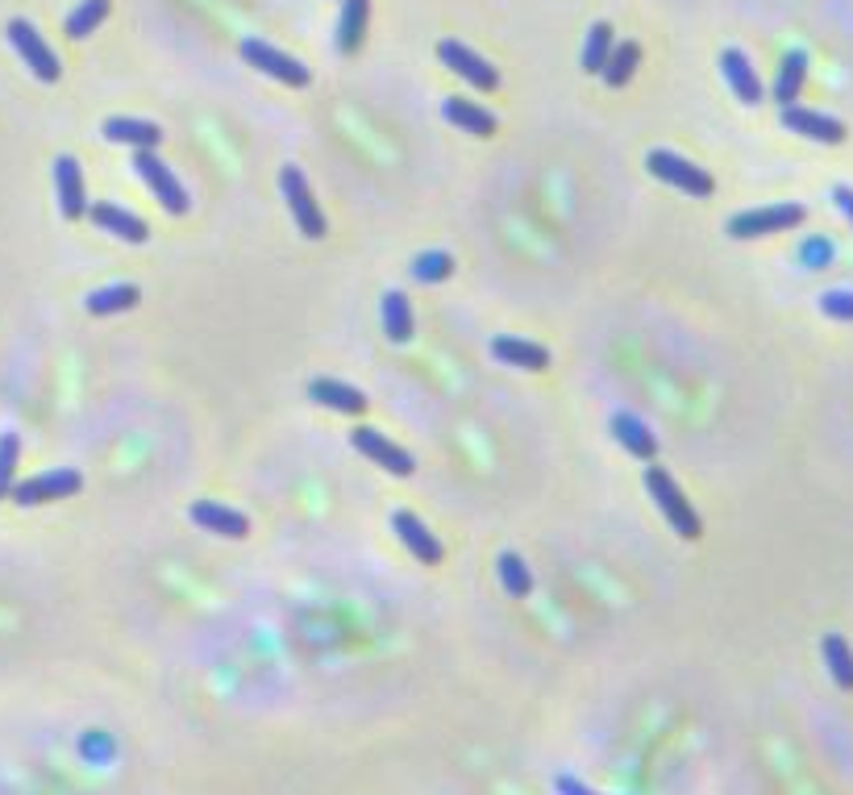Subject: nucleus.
Here are the masks:
<instances>
[{"mask_svg": "<svg viewBox=\"0 0 853 795\" xmlns=\"http://www.w3.org/2000/svg\"><path fill=\"white\" fill-rule=\"evenodd\" d=\"M646 488H649V495H654V504L666 512V521L675 526V533H679V538H687V541L704 538V526H699V517H696V509H692V500L679 492V483L666 475L663 467H646Z\"/></svg>", "mask_w": 853, "mask_h": 795, "instance_id": "f257e3e1", "label": "nucleus"}, {"mask_svg": "<svg viewBox=\"0 0 853 795\" xmlns=\"http://www.w3.org/2000/svg\"><path fill=\"white\" fill-rule=\"evenodd\" d=\"M646 167L663 179V184L687 192V196H696V200H708L712 192H716V179H712L704 167H696V163H687L683 155H675V150H649Z\"/></svg>", "mask_w": 853, "mask_h": 795, "instance_id": "f03ea898", "label": "nucleus"}, {"mask_svg": "<svg viewBox=\"0 0 853 795\" xmlns=\"http://www.w3.org/2000/svg\"><path fill=\"white\" fill-rule=\"evenodd\" d=\"M807 217L804 205H766V208H749V213H737L728 222V234L733 238H766V234H783V229H795V225Z\"/></svg>", "mask_w": 853, "mask_h": 795, "instance_id": "7ed1b4c3", "label": "nucleus"}, {"mask_svg": "<svg viewBox=\"0 0 853 795\" xmlns=\"http://www.w3.org/2000/svg\"><path fill=\"white\" fill-rule=\"evenodd\" d=\"M84 488V475L71 471V467H59V471H47V475H33L13 483L9 500H17L21 509H33V504H50V500H67Z\"/></svg>", "mask_w": 853, "mask_h": 795, "instance_id": "20e7f679", "label": "nucleus"}, {"mask_svg": "<svg viewBox=\"0 0 853 795\" xmlns=\"http://www.w3.org/2000/svg\"><path fill=\"white\" fill-rule=\"evenodd\" d=\"M280 188H284V200H287V208H292L296 225H301L304 238H313V242L325 238V213L316 208L313 192H308V179H304L301 167H284V171H280Z\"/></svg>", "mask_w": 853, "mask_h": 795, "instance_id": "39448f33", "label": "nucleus"}, {"mask_svg": "<svg viewBox=\"0 0 853 795\" xmlns=\"http://www.w3.org/2000/svg\"><path fill=\"white\" fill-rule=\"evenodd\" d=\"M4 33H9L13 50L21 55V59H26V67H30V71L42 84H55L59 76H63V67H59V55H55V50L42 42V33L33 30L30 21H21V17H17V21H9V30H4Z\"/></svg>", "mask_w": 853, "mask_h": 795, "instance_id": "423d86ee", "label": "nucleus"}, {"mask_svg": "<svg viewBox=\"0 0 853 795\" xmlns=\"http://www.w3.org/2000/svg\"><path fill=\"white\" fill-rule=\"evenodd\" d=\"M242 59L251 67H258L263 76H271V80L287 84V88H304V84H308V67H304L301 59H292V55L267 47V42H258V38H242Z\"/></svg>", "mask_w": 853, "mask_h": 795, "instance_id": "0eeeda50", "label": "nucleus"}, {"mask_svg": "<svg viewBox=\"0 0 853 795\" xmlns=\"http://www.w3.org/2000/svg\"><path fill=\"white\" fill-rule=\"evenodd\" d=\"M134 167H138V176L146 179V188L155 192L158 196V205L167 208V213H188V192H184V184L171 176V167L158 159L155 150H138L134 155Z\"/></svg>", "mask_w": 853, "mask_h": 795, "instance_id": "6e6552de", "label": "nucleus"}, {"mask_svg": "<svg viewBox=\"0 0 853 795\" xmlns=\"http://www.w3.org/2000/svg\"><path fill=\"white\" fill-rule=\"evenodd\" d=\"M438 59H442L454 76H462L467 84H474L479 92H491V88H500V71L483 59V55H474L471 47H462L454 38H445L442 47H438Z\"/></svg>", "mask_w": 853, "mask_h": 795, "instance_id": "1a4fd4ad", "label": "nucleus"}, {"mask_svg": "<svg viewBox=\"0 0 853 795\" xmlns=\"http://www.w3.org/2000/svg\"><path fill=\"white\" fill-rule=\"evenodd\" d=\"M350 445L359 450V454H366L371 462H380L383 471H392V475H400V479H409L412 475V454L409 450H400L395 442H388L380 430H354L350 433Z\"/></svg>", "mask_w": 853, "mask_h": 795, "instance_id": "9d476101", "label": "nucleus"}, {"mask_svg": "<svg viewBox=\"0 0 853 795\" xmlns=\"http://www.w3.org/2000/svg\"><path fill=\"white\" fill-rule=\"evenodd\" d=\"M783 126H787L791 134H800V138H812V143H824V146L845 143V126H841L837 117L804 109V105H787V109H783Z\"/></svg>", "mask_w": 853, "mask_h": 795, "instance_id": "9b49d317", "label": "nucleus"}, {"mask_svg": "<svg viewBox=\"0 0 853 795\" xmlns=\"http://www.w3.org/2000/svg\"><path fill=\"white\" fill-rule=\"evenodd\" d=\"M55 192H59V213L67 222H79L88 213V196H84V171L71 155L55 159Z\"/></svg>", "mask_w": 853, "mask_h": 795, "instance_id": "f8f14e48", "label": "nucleus"}, {"mask_svg": "<svg viewBox=\"0 0 853 795\" xmlns=\"http://www.w3.org/2000/svg\"><path fill=\"white\" fill-rule=\"evenodd\" d=\"M392 529L400 533V541L409 546L416 562H425V567H438V562L445 558L442 541L429 533L421 517H412V512H395V517H392Z\"/></svg>", "mask_w": 853, "mask_h": 795, "instance_id": "ddd939ff", "label": "nucleus"}, {"mask_svg": "<svg viewBox=\"0 0 853 795\" xmlns=\"http://www.w3.org/2000/svg\"><path fill=\"white\" fill-rule=\"evenodd\" d=\"M188 517L200 529H208V533H222V538H234V541L251 533V521H246V517H242L237 509H225V504H217V500H196Z\"/></svg>", "mask_w": 853, "mask_h": 795, "instance_id": "4468645a", "label": "nucleus"}, {"mask_svg": "<svg viewBox=\"0 0 853 795\" xmlns=\"http://www.w3.org/2000/svg\"><path fill=\"white\" fill-rule=\"evenodd\" d=\"M720 71H725L728 88L737 92L742 105H762V80H758V71H754V63L745 59V50L728 47L725 55H720Z\"/></svg>", "mask_w": 853, "mask_h": 795, "instance_id": "2eb2a0df", "label": "nucleus"}, {"mask_svg": "<svg viewBox=\"0 0 853 795\" xmlns=\"http://www.w3.org/2000/svg\"><path fill=\"white\" fill-rule=\"evenodd\" d=\"M92 213V222L105 229V234H112V238H126L129 246H143L146 238H150V229H146L143 217H134L129 208H117V205H92L88 208Z\"/></svg>", "mask_w": 853, "mask_h": 795, "instance_id": "dca6fc26", "label": "nucleus"}, {"mask_svg": "<svg viewBox=\"0 0 853 795\" xmlns=\"http://www.w3.org/2000/svg\"><path fill=\"white\" fill-rule=\"evenodd\" d=\"M308 400H313V404H325V409H333V413H350V416L366 413L363 392L350 387V383H337V380H313L308 383Z\"/></svg>", "mask_w": 853, "mask_h": 795, "instance_id": "f3484780", "label": "nucleus"}, {"mask_svg": "<svg viewBox=\"0 0 853 795\" xmlns=\"http://www.w3.org/2000/svg\"><path fill=\"white\" fill-rule=\"evenodd\" d=\"M105 138L121 146H134V150H158L163 129H158L155 121H138V117H109V121H105Z\"/></svg>", "mask_w": 853, "mask_h": 795, "instance_id": "a211bd4d", "label": "nucleus"}, {"mask_svg": "<svg viewBox=\"0 0 853 795\" xmlns=\"http://www.w3.org/2000/svg\"><path fill=\"white\" fill-rule=\"evenodd\" d=\"M442 112H445V121L459 126L462 134H474V138H491V134H496V117H491L488 109L471 105V100H462V96H445Z\"/></svg>", "mask_w": 853, "mask_h": 795, "instance_id": "6ab92c4d", "label": "nucleus"}, {"mask_svg": "<svg viewBox=\"0 0 853 795\" xmlns=\"http://www.w3.org/2000/svg\"><path fill=\"white\" fill-rule=\"evenodd\" d=\"M612 433H617V442L637 454V459H654L658 454V433L649 430L641 416L633 413H612Z\"/></svg>", "mask_w": 853, "mask_h": 795, "instance_id": "aec40b11", "label": "nucleus"}, {"mask_svg": "<svg viewBox=\"0 0 853 795\" xmlns=\"http://www.w3.org/2000/svg\"><path fill=\"white\" fill-rule=\"evenodd\" d=\"M491 354L508 366H524V371H546L550 366V351L538 342H524V337H496Z\"/></svg>", "mask_w": 853, "mask_h": 795, "instance_id": "412c9836", "label": "nucleus"}, {"mask_svg": "<svg viewBox=\"0 0 853 795\" xmlns=\"http://www.w3.org/2000/svg\"><path fill=\"white\" fill-rule=\"evenodd\" d=\"M366 17H371V0H342V17H337V50L354 55L366 38Z\"/></svg>", "mask_w": 853, "mask_h": 795, "instance_id": "4be33fe9", "label": "nucleus"}, {"mask_svg": "<svg viewBox=\"0 0 853 795\" xmlns=\"http://www.w3.org/2000/svg\"><path fill=\"white\" fill-rule=\"evenodd\" d=\"M804 80H807V50H787L783 63H778V80H775V100L783 109L800 100Z\"/></svg>", "mask_w": 853, "mask_h": 795, "instance_id": "5701e85b", "label": "nucleus"}, {"mask_svg": "<svg viewBox=\"0 0 853 795\" xmlns=\"http://www.w3.org/2000/svg\"><path fill=\"white\" fill-rule=\"evenodd\" d=\"M138 301H143V292H138L134 284H112V287L92 292V296L84 301V308H88L92 317H112V313H129Z\"/></svg>", "mask_w": 853, "mask_h": 795, "instance_id": "b1692460", "label": "nucleus"}, {"mask_svg": "<svg viewBox=\"0 0 853 795\" xmlns=\"http://www.w3.org/2000/svg\"><path fill=\"white\" fill-rule=\"evenodd\" d=\"M824 667H829V675H833V684L841 687V691H853V650H850V641L841 634H829L824 637Z\"/></svg>", "mask_w": 853, "mask_h": 795, "instance_id": "393cba45", "label": "nucleus"}, {"mask_svg": "<svg viewBox=\"0 0 853 795\" xmlns=\"http://www.w3.org/2000/svg\"><path fill=\"white\" fill-rule=\"evenodd\" d=\"M641 63V47L637 42H612V55H608V63H604V84L608 88H625L633 80V71Z\"/></svg>", "mask_w": 853, "mask_h": 795, "instance_id": "a878e982", "label": "nucleus"}, {"mask_svg": "<svg viewBox=\"0 0 853 795\" xmlns=\"http://www.w3.org/2000/svg\"><path fill=\"white\" fill-rule=\"evenodd\" d=\"M383 330H388V337L392 342H409L412 337V304L404 292H388L383 296Z\"/></svg>", "mask_w": 853, "mask_h": 795, "instance_id": "bb28decb", "label": "nucleus"}, {"mask_svg": "<svg viewBox=\"0 0 853 795\" xmlns=\"http://www.w3.org/2000/svg\"><path fill=\"white\" fill-rule=\"evenodd\" d=\"M109 17V0H79V9L67 17V38L84 42L88 33H96Z\"/></svg>", "mask_w": 853, "mask_h": 795, "instance_id": "cd10ccee", "label": "nucleus"}, {"mask_svg": "<svg viewBox=\"0 0 853 795\" xmlns=\"http://www.w3.org/2000/svg\"><path fill=\"white\" fill-rule=\"evenodd\" d=\"M612 42H617V38H612V26H608V21H596V26L587 30V42H584V71L587 76H591V71L600 76L604 63H608V55H612Z\"/></svg>", "mask_w": 853, "mask_h": 795, "instance_id": "c85d7f7f", "label": "nucleus"}, {"mask_svg": "<svg viewBox=\"0 0 853 795\" xmlns=\"http://www.w3.org/2000/svg\"><path fill=\"white\" fill-rule=\"evenodd\" d=\"M500 583H504L508 596L524 600L533 591V575H529V567L517 554H500Z\"/></svg>", "mask_w": 853, "mask_h": 795, "instance_id": "c756f323", "label": "nucleus"}, {"mask_svg": "<svg viewBox=\"0 0 853 795\" xmlns=\"http://www.w3.org/2000/svg\"><path fill=\"white\" fill-rule=\"evenodd\" d=\"M412 275H416L421 284H442V279L454 275V258L445 255V251H429V255H421L412 263Z\"/></svg>", "mask_w": 853, "mask_h": 795, "instance_id": "7c9ffc66", "label": "nucleus"}, {"mask_svg": "<svg viewBox=\"0 0 853 795\" xmlns=\"http://www.w3.org/2000/svg\"><path fill=\"white\" fill-rule=\"evenodd\" d=\"M17 459H21V438L17 433H0V500H9V492H13Z\"/></svg>", "mask_w": 853, "mask_h": 795, "instance_id": "2f4dec72", "label": "nucleus"}, {"mask_svg": "<svg viewBox=\"0 0 853 795\" xmlns=\"http://www.w3.org/2000/svg\"><path fill=\"white\" fill-rule=\"evenodd\" d=\"M821 313L829 321H853V292L850 287H833V292H824Z\"/></svg>", "mask_w": 853, "mask_h": 795, "instance_id": "473e14b6", "label": "nucleus"}, {"mask_svg": "<svg viewBox=\"0 0 853 795\" xmlns=\"http://www.w3.org/2000/svg\"><path fill=\"white\" fill-rule=\"evenodd\" d=\"M800 263L812 267V271L829 267V263H833V242L829 238H807L804 246H800Z\"/></svg>", "mask_w": 853, "mask_h": 795, "instance_id": "72a5a7b5", "label": "nucleus"}, {"mask_svg": "<svg viewBox=\"0 0 853 795\" xmlns=\"http://www.w3.org/2000/svg\"><path fill=\"white\" fill-rule=\"evenodd\" d=\"M553 787H558V795H600V792H591L587 783L570 779V775H558V779H553Z\"/></svg>", "mask_w": 853, "mask_h": 795, "instance_id": "f704fd0d", "label": "nucleus"}, {"mask_svg": "<svg viewBox=\"0 0 853 795\" xmlns=\"http://www.w3.org/2000/svg\"><path fill=\"white\" fill-rule=\"evenodd\" d=\"M833 205H837L841 213H845V217H850V222H853V188H845V184H837V188H833Z\"/></svg>", "mask_w": 853, "mask_h": 795, "instance_id": "c9c22d12", "label": "nucleus"}]
</instances>
